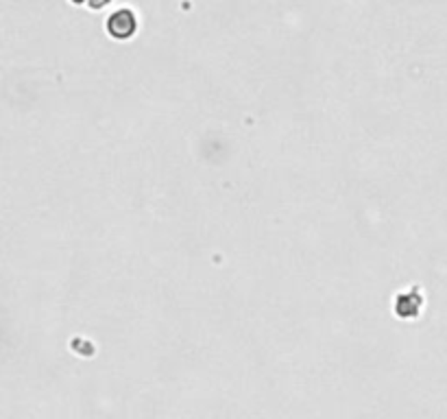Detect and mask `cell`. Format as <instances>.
I'll use <instances>...</instances> for the list:
<instances>
[{
  "label": "cell",
  "mask_w": 447,
  "mask_h": 419,
  "mask_svg": "<svg viewBox=\"0 0 447 419\" xmlns=\"http://www.w3.org/2000/svg\"><path fill=\"white\" fill-rule=\"evenodd\" d=\"M107 26L116 37H129L135 29V18L129 9H122V11H116L114 16L109 18Z\"/></svg>",
  "instance_id": "1"
},
{
  "label": "cell",
  "mask_w": 447,
  "mask_h": 419,
  "mask_svg": "<svg viewBox=\"0 0 447 419\" xmlns=\"http://www.w3.org/2000/svg\"><path fill=\"white\" fill-rule=\"evenodd\" d=\"M107 3H109V0H90V5H92L94 9H96V7H103V5H107Z\"/></svg>",
  "instance_id": "2"
},
{
  "label": "cell",
  "mask_w": 447,
  "mask_h": 419,
  "mask_svg": "<svg viewBox=\"0 0 447 419\" xmlns=\"http://www.w3.org/2000/svg\"><path fill=\"white\" fill-rule=\"evenodd\" d=\"M73 3H83V0H73Z\"/></svg>",
  "instance_id": "3"
}]
</instances>
